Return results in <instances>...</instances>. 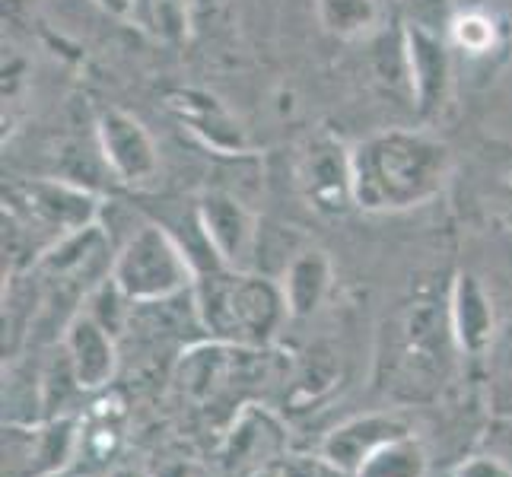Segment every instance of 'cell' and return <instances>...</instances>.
Listing matches in <instances>:
<instances>
[{"mask_svg": "<svg viewBox=\"0 0 512 477\" xmlns=\"http://www.w3.org/2000/svg\"><path fill=\"white\" fill-rule=\"evenodd\" d=\"M353 198L369 214H401L446 188L452 153L427 131L392 128L350 147Z\"/></svg>", "mask_w": 512, "mask_h": 477, "instance_id": "cell-1", "label": "cell"}, {"mask_svg": "<svg viewBox=\"0 0 512 477\" xmlns=\"http://www.w3.org/2000/svg\"><path fill=\"white\" fill-rule=\"evenodd\" d=\"M191 296L201 328L223 344L268 347L290 315L280 284L252 271L217 268L198 274Z\"/></svg>", "mask_w": 512, "mask_h": 477, "instance_id": "cell-2", "label": "cell"}, {"mask_svg": "<svg viewBox=\"0 0 512 477\" xmlns=\"http://www.w3.org/2000/svg\"><path fill=\"white\" fill-rule=\"evenodd\" d=\"M109 277L134 306H140L191 293L198 268L169 229L160 223H144L118 245Z\"/></svg>", "mask_w": 512, "mask_h": 477, "instance_id": "cell-3", "label": "cell"}, {"mask_svg": "<svg viewBox=\"0 0 512 477\" xmlns=\"http://www.w3.org/2000/svg\"><path fill=\"white\" fill-rule=\"evenodd\" d=\"M4 201V214L20 220L23 229L35 226L39 233H48L51 245L93 226L102 214V201L74 179H39L16 185Z\"/></svg>", "mask_w": 512, "mask_h": 477, "instance_id": "cell-4", "label": "cell"}, {"mask_svg": "<svg viewBox=\"0 0 512 477\" xmlns=\"http://www.w3.org/2000/svg\"><path fill=\"white\" fill-rule=\"evenodd\" d=\"M299 188H303L312 210L325 217H341L350 207H357L353 198V163L350 150L331 134H315L303 156H299Z\"/></svg>", "mask_w": 512, "mask_h": 477, "instance_id": "cell-5", "label": "cell"}, {"mask_svg": "<svg viewBox=\"0 0 512 477\" xmlns=\"http://www.w3.org/2000/svg\"><path fill=\"white\" fill-rule=\"evenodd\" d=\"M194 217H198L204 242L210 245V252L217 255L223 268H249V258L258 252L261 236V223L249 214V207L226 191H207L198 201Z\"/></svg>", "mask_w": 512, "mask_h": 477, "instance_id": "cell-6", "label": "cell"}, {"mask_svg": "<svg viewBox=\"0 0 512 477\" xmlns=\"http://www.w3.org/2000/svg\"><path fill=\"white\" fill-rule=\"evenodd\" d=\"M99 156L109 172L125 185H147L156 179L160 153L150 131L121 109H105L96 121Z\"/></svg>", "mask_w": 512, "mask_h": 477, "instance_id": "cell-7", "label": "cell"}, {"mask_svg": "<svg viewBox=\"0 0 512 477\" xmlns=\"http://www.w3.org/2000/svg\"><path fill=\"white\" fill-rule=\"evenodd\" d=\"M449 35H439L420 26L404 23V67H408V86L420 115H433L443 109L452 86V55Z\"/></svg>", "mask_w": 512, "mask_h": 477, "instance_id": "cell-8", "label": "cell"}, {"mask_svg": "<svg viewBox=\"0 0 512 477\" xmlns=\"http://www.w3.org/2000/svg\"><path fill=\"white\" fill-rule=\"evenodd\" d=\"M287 452V433L274 414L245 404L233 420V430L223 443V468L229 477H255L258 471L271 468Z\"/></svg>", "mask_w": 512, "mask_h": 477, "instance_id": "cell-9", "label": "cell"}, {"mask_svg": "<svg viewBox=\"0 0 512 477\" xmlns=\"http://www.w3.org/2000/svg\"><path fill=\"white\" fill-rule=\"evenodd\" d=\"M169 112L188 134L198 137L207 150H214L220 156L249 153L245 128L217 96H210L204 90H179L169 96Z\"/></svg>", "mask_w": 512, "mask_h": 477, "instance_id": "cell-10", "label": "cell"}, {"mask_svg": "<svg viewBox=\"0 0 512 477\" xmlns=\"http://www.w3.org/2000/svg\"><path fill=\"white\" fill-rule=\"evenodd\" d=\"M64 347H67V366L70 376L86 392L105 388L115 379L118 369V350L115 334L105 328L93 312H77L64 328Z\"/></svg>", "mask_w": 512, "mask_h": 477, "instance_id": "cell-11", "label": "cell"}, {"mask_svg": "<svg viewBox=\"0 0 512 477\" xmlns=\"http://www.w3.org/2000/svg\"><path fill=\"white\" fill-rule=\"evenodd\" d=\"M411 430L404 427V420L388 417V414H376V417H360L344 423L341 430H334L325 439V455L334 465H341L344 471H350L353 477H360L363 465L373 458L382 446L395 443V439L408 436Z\"/></svg>", "mask_w": 512, "mask_h": 477, "instance_id": "cell-12", "label": "cell"}, {"mask_svg": "<svg viewBox=\"0 0 512 477\" xmlns=\"http://www.w3.org/2000/svg\"><path fill=\"white\" fill-rule=\"evenodd\" d=\"M125 420H128V411H125V401L118 395L99 398L77 423L74 458L90 465H109L121 449V439H125Z\"/></svg>", "mask_w": 512, "mask_h": 477, "instance_id": "cell-13", "label": "cell"}, {"mask_svg": "<svg viewBox=\"0 0 512 477\" xmlns=\"http://www.w3.org/2000/svg\"><path fill=\"white\" fill-rule=\"evenodd\" d=\"M452 334L462 350L481 353L493 338V309L478 277L462 274L452 290Z\"/></svg>", "mask_w": 512, "mask_h": 477, "instance_id": "cell-14", "label": "cell"}, {"mask_svg": "<svg viewBox=\"0 0 512 477\" xmlns=\"http://www.w3.org/2000/svg\"><path fill=\"white\" fill-rule=\"evenodd\" d=\"M328 284H331V264H328L325 252L306 249V252L293 255L290 264L284 268V277H280V290H284L290 315L293 318L312 315L322 306Z\"/></svg>", "mask_w": 512, "mask_h": 477, "instance_id": "cell-15", "label": "cell"}, {"mask_svg": "<svg viewBox=\"0 0 512 477\" xmlns=\"http://www.w3.org/2000/svg\"><path fill=\"white\" fill-rule=\"evenodd\" d=\"M319 23L334 39H363L379 26V0H315Z\"/></svg>", "mask_w": 512, "mask_h": 477, "instance_id": "cell-16", "label": "cell"}, {"mask_svg": "<svg viewBox=\"0 0 512 477\" xmlns=\"http://www.w3.org/2000/svg\"><path fill=\"white\" fill-rule=\"evenodd\" d=\"M423 474H427V455H423L420 443L411 439V433L382 446L360 471V477H423Z\"/></svg>", "mask_w": 512, "mask_h": 477, "instance_id": "cell-17", "label": "cell"}, {"mask_svg": "<svg viewBox=\"0 0 512 477\" xmlns=\"http://www.w3.org/2000/svg\"><path fill=\"white\" fill-rule=\"evenodd\" d=\"M137 23L163 42H185L191 29V0H144L137 7Z\"/></svg>", "mask_w": 512, "mask_h": 477, "instance_id": "cell-18", "label": "cell"}, {"mask_svg": "<svg viewBox=\"0 0 512 477\" xmlns=\"http://www.w3.org/2000/svg\"><path fill=\"white\" fill-rule=\"evenodd\" d=\"M449 42L455 48L468 51V55H487L497 42V26L487 13L468 10V13H455V20L449 26Z\"/></svg>", "mask_w": 512, "mask_h": 477, "instance_id": "cell-19", "label": "cell"}, {"mask_svg": "<svg viewBox=\"0 0 512 477\" xmlns=\"http://www.w3.org/2000/svg\"><path fill=\"white\" fill-rule=\"evenodd\" d=\"M401 4H404V23L408 26L449 35V26L455 20L452 0H401Z\"/></svg>", "mask_w": 512, "mask_h": 477, "instance_id": "cell-20", "label": "cell"}, {"mask_svg": "<svg viewBox=\"0 0 512 477\" xmlns=\"http://www.w3.org/2000/svg\"><path fill=\"white\" fill-rule=\"evenodd\" d=\"M280 477H353L341 465H334L331 458L322 455H284L277 462Z\"/></svg>", "mask_w": 512, "mask_h": 477, "instance_id": "cell-21", "label": "cell"}, {"mask_svg": "<svg viewBox=\"0 0 512 477\" xmlns=\"http://www.w3.org/2000/svg\"><path fill=\"white\" fill-rule=\"evenodd\" d=\"M93 4L115 20H134L137 16V0H93Z\"/></svg>", "mask_w": 512, "mask_h": 477, "instance_id": "cell-22", "label": "cell"}, {"mask_svg": "<svg viewBox=\"0 0 512 477\" xmlns=\"http://www.w3.org/2000/svg\"><path fill=\"white\" fill-rule=\"evenodd\" d=\"M458 477H509L500 465H493V462H471L468 468H462L458 471Z\"/></svg>", "mask_w": 512, "mask_h": 477, "instance_id": "cell-23", "label": "cell"}, {"mask_svg": "<svg viewBox=\"0 0 512 477\" xmlns=\"http://www.w3.org/2000/svg\"><path fill=\"white\" fill-rule=\"evenodd\" d=\"M160 477H214V474L198 462H179V465H169Z\"/></svg>", "mask_w": 512, "mask_h": 477, "instance_id": "cell-24", "label": "cell"}, {"mask_svg": "<svg viewBox=\"0 0 512 477\" xmlns=\"http://www.w3.org/2000/svg\"><path fill=\"white\" fill-rule=\"evenodd\" d=\"M109 477H150L144 468H134V465H118L109 471Z\"/></svg>", "mask_w": 512, "mask_h": 477, "instance_id": "cell-25", "label": "cell"}, {"mask_svg": "<svg viewBox=\"0 0 512 477\" xmlns=\"http://www.w3.org/2000/svg\"><path fill=\"white\" fill-rule=\"evenodd\" d=\"M255 477H280V474H277V468H264V471H258Z\"/></svg>", "mask_w": 512, "mask_h": 477, "instance_id": "cell-26", "label": "cell"}, {"mask_svg": "<svg viewBox=\"0 0 512 477\" xmlns=\"http://www.w3.org/2000/svg\"><path fill=\"white\" fill-rule=\"evenodd\" d=\"M140 4H144V0H137V7H140ZM134 20H137V16H134Z\"/></svg>", "mask_w": 512, "mask_h": 477, "instance_id": "cell-27", "label": "cell"}]
</instances>
